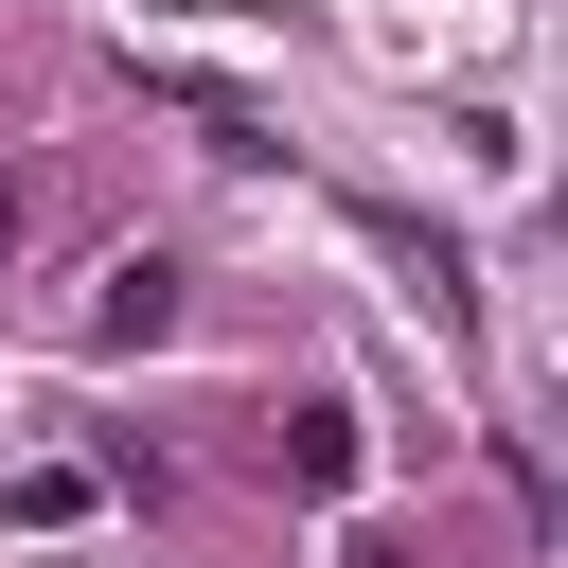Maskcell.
<instances>
[{"label": "cell", "mask_w": 568, "mask_h": 568, "mask_svg": "<svg viewBox=\"0 0 568 568\" xmlns=\"http://www.w3.org/2000/svg\"><path fill=\"white\" fill-rule=\"evenodd\" d=\"M160 320H178V266H160V248H124V266H106V302H89V337L124 355V337H160Z\"/></svg>", "instance_id": "cell-1"}, {"label": "cell", "mask_w": 568, "mask_h": 568, "mask_svg": "<svg viewBox=\"0 0 568 568\" xmlns=\"http://www.w3.org/2000/svg\"><path fill=\"white\" fill-rule=\"evenodd\" d=\"M89 497H106V479H89V462H36V479H18V497H0V515H18V532H71V515H89Z\"/></svg>", "instance_id": "cell-2"}, {"label": "cell", "mask_w": 568, "mask_h": 568, "mask_svg": "<svg viewBox=\"0 0 568 568\" xmlns=\"http://www.w3.org/2000/svg\"><path fill=\"white\" fill-rule=\"evenodd\" d=\"M18 248H36V178H0V266H18Z\"/></svg>", "instance_id": "cell-3"}]
</instances>
